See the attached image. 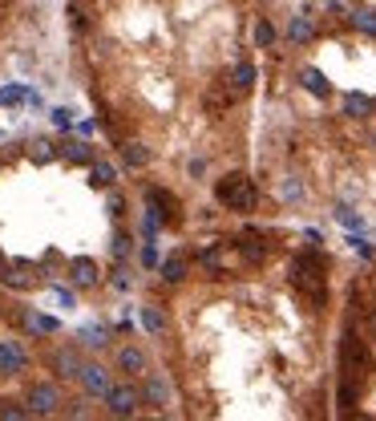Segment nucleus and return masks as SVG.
<instances>
[{"label": "nucleus", "instance_id": "12", "mask_svg": "<svg viewBox=\"0 0 376 421\" xmlns=\"http://www.w3.org/2000/svg\"><path fill=\"white\" fill-rule=\"evenodd\" d=\"M8 288H37V272L29 268V263H17V268H4V275H0Z\"/></svg>", "mask_w": 376, "mask_h": 421}, {"label": "nucleus", "instance_id": "1", "mask_svg": "<svg viewBox=\"0 0 376 421\" xmlns=\"http://www.w3.org/2000/svg\"><path fill=\"white\" fill-rule=\"evenodd\" d=\"M328 268H324V256H316V251H304V256H295L292 263V288L308 300L311 308H324L328 300Z\"/></svg>", "mask_w": 376, "mask_h": 421}, {"label": "nucleus", "instance_id": "23", "mask_svg": "<svg viewBox=\"0 0 376 421\" xmlns=\"http://www.w3.org/2000/svg\"><path fill=\"white\" fill-rule=\"evenodd\" d=\"M105 337H110V332H105L101 324H89V328H82V344H85V348H101V344H105Z\"/></svg>", "mask_w": 376, "mask_h": 421}, {"label": "nucleus", "instance_id": "2", "mask_svg": "<svg viewBox=\"0 0 376 421\" xmlns=\"http://www.w3.org/2000/svg\"><path fill=\"white\" fill-rule=\"evenodd\" d=\"M214 199L223 203L227 210H255V182L243 175V170H231V175H223L219 182H214Z\"/></svg>", "mask_w": 376, "mask_h": 421}, {"label": "nucleus", "instance_id": "30", "mask_svg": "<svg viewBox=\"0 0 376 421\" xmlns=\"http://www.w3.org/2000/svg\"><path fill=\"white\" fill-rule=\"evenodd\" d=\"M356 25H360L364 32H372V37H376V16H372V13H356Z\"/></svg>", "mask_w": 376, "mask_h": 421}, {"label": "nucleus", "instance_id": "32", "mask_svg": "<svg viewBox=\"0 0 376 421\" xmlns=\"http://www.w3.org/2000/svg\"><path fill=\"white\" fill-rule=\"evenodd\" d=\"M283 199H304V187L299 182H283Z\"/></svg>", "mask_w": 376, "mask_h": 421}, {"label": "nucleus", "instance_id": "25", "mask_svg": "<svg viewBox=\"0 0 376 421\" xmlns=\"http://www.w3.org/2000/svg\"><path fill=\"white\" fill-rule=\"evenodd\" d=\"M142 320H146V332H154V337L166 328V320H162V312H158V308H142Z\"/></svg>", "mask_w": 376, "mask_h": 421}, {"label": "nucleus", "instance_id": "21", "mask_svg": "<svg viewBox=\"0 0 376 421\" xmlns=\"http://www.w3.org/2000/svg\"><path fill=\"white\" fill-rule=\"evenodd\" d=\"M0 421H29V405H20V401H0Z\"/></svg>", "mask_w": 376, "mask_h": 421}, {"label": "nucleus", "instance_id": "6", "mask_svg": "<svg viewBox=\"0 0 376 421\" xmlns=\"http://www.w3.org/2000/svg\"><path fill=\"white\" fill-rule=\"evenodd\" d=\"M57 405H61V389L49 385V381H37L29 389V409L33 413H57Z\"/></svg>", "mask_w": 376, "mask_h": 421}, {"label": "nucleus", "instance_id": "29", "mask_svg": "<svg viewBox=\"0 0 376 421\" xmlns=\"http://www.w3.org/2000/svg\"><path fill=\"white\" fill-rule=\"evenodd\" d=\"M29 328H37V332H57V320H49V316H29Z\"/></svg>", "mask_w": 376, "mask_h": 421}, {"label": "nucleus", "instance_id": "3", "mask_svg": "<svg viewBox=\"0 0 376 421\" xmlns=\"http://www.w3.org/2000/svg\"><path fill=\"white\" fill-rule=\"evenodd\" d=\"M344 372H348V381L356 377V381H368L372 377V356H368V348H364V340L356 337V332H344Z\"/></svg>", "mask_w": 376, "mask_h": 421}, {"label": "nucleus", "instance_id": "31", "mask_svg": "<svg viewBox=\"0 0 376 421\" xmlns=\"http://www.w3.org/2000/svg\"><path fill=\"white\" fill-rule=\"evenodd\" d=\"M126 251H130V235H122V231H117V235H114V256L122 259Z\"/></svg>", "mask_w": 376, "mask_h": 421}, {"label": "nucleus", "instance_id": "14", "mask_svg": "<svg viewBox=\"0 0 376 421\" xmlns=\"http://www.w3.org/2000/svg\"><path fill=\"white\" fill-rule=\"evenodd\" d=\"M287 37H292L295 45H304L316 37V25H311V16H292V25H287Z\"/></svg>", "mask_w": 376, "mask_h": 421}, {"label": "nucleus", "instance_id": "33", "mask_svg": "<svg viewBox=\"0 0 376 421\" xmlns=\"http://www.w3.org/2000/svg\"><path fill=\"white\" fill-rule=\"evenodd\" d=\"M53 122H57V126H69V122H73V118H69L65 110H53Z\"/></svg>", "mask_w": 376, "mask_h": 421}, {"label": "nucleus", "instance_id": "7", "mask_svg": "<svg viewBox=\"0 0 376 421\" xmlns=\"http://www.w3.org/2000/svg\"><path fill=\"white\" fill-rule=\"evenodd\" d=\"M146 203H150L154 215H162V223H179V219H182V215H179V199H174L170 191H162V187H150Z\"/></svg>", "mask_w": 376, "mask_h": 421}, {"label": "nucleus", "instance_id": "19", "mask_svg": "<svg viewBox=\"0 0 376 421\" xmlns=\"http://www.w3.org/2000/svg\"><path fill=\"white\" fill-rule=\"evenodd\" d=\"M182 275H186V259H182V256H170V259L162 263V279H166V284H179Z\"/></svg>", "mask_w": 376, "mask_h": 421}, {"label": "nucleus", "instance_id": "4", "mask_svg": "<svg viewBox=\"0 0 376 421\" xmlns=\"http://www.w3.org/2000/svg\"><path fill=\"white\" fill-rule=\"evenodd\" d=\"M138 401H142V393L126 381V385H114L110 393H105V409L114 413V417H134V409H138Z\"/></svg>", "mask_w": 376, "mask_h": 421}, {"label": "nucleus", "instance_id": "22", "mask_svg": "<svg viewBox=\"0 0 376 421\" xmlns=\"http://www.w3.org/2000/svg\"><path fill=\"white\" fill-rule=\"evenodd\" d=\"M251 85H255V65H239V69H235V94H247V89H251Z\"/></svg>", "mask_w": 376, "mask_h": 421}, {"label": "nucleus", "instance_id": "26", "mask_svg": "<svg viewBox=\"0 0 376 421\" xmlns=\"http://www.w3.org/2000/svg\"><path fill=\"white\" fill-rule=\"evenodd\" d=\"M271 41H275V29H271V20H259V25H255V45L267 49Z\"/></svg>", "mask_w": 376, "mask_h": 421}, {"label": "nucleus", "instance_id": "10", "mask_svg": "<svg viewBox=\"0 0 376 421\" xmlns=\"http://www.w3.org/2000/svg\"><path fill=\"white\" fill-rule=\"evenodd\" d=\"M25 369V348L13 340H0V372H20Z\"/></svg>", "mask_w": 376, "mask_h": 421}, {"label": "nucleus", "instance_id": "16", "mask_svg": "<svg viewBox=\"0 0 376 421\" xmlns=\"http://www.w3.org/2000/svg\"><path fill=\"white\" fill-rule=\"evenodd\" d=\"M122 158H126V166H134V170H142V166L150 162V150H146L142 142H126V146H122Z\"/></svg>", "mask_w": 376, "mask_h": 421}, {"label": "nucleus", "instance_id": "35", "mask_svg": "<svg viewBox=\"0 0 376 421\" xmlns=\"http://www.w3.org/2000/svg\"><path fill=\"white\" fill-rule=\"evenodd\" d=\"M352 421H372V417H364V413H360V417H352Z\"/></svg>", "mask_w": 376, "mask_h": 421}, {"label": "nucleus", "instance_id": "28", "mask_svg": "<svg viewBox=\"0 0 376 421\" xmlns=\"http://www.w3.org/2000/svg\"><path fill=\"white\" fill-rule=\"evenodd\" d=\"M29 154H33V162H53V142H45V138H41V142H33V150H29Z\"/></svg>", "mask_w": 376, "mask_h": 421}, {"label": "nucleus", "instance_id": "13", "mask_svg": "<svg viewBox=\"0 0 376 421\" xmlns=\"http://www.w3.org/2000/svg\"><path fill=\"white\" fill-rule=\"evenodd\" d=\"M117 369H122V372H146V353L134 348V344L117 348Z\"/></svg>", "mask_w": 376, "mask_h": 421}, {"label": "nucleus", "instance_id": "17", "mask_svg": "<svg viewBox=\"0 0 376 421\" xmlns=\"http://www.w3.org/2000/svg\"><path fill=\"white\" fill-rule=\"evenodd\" d=\"M299 81H304V89H308V94L328 97V81H324V73H320V69H304V73H299Z\"/></svg>", "mask_w": 376, "mask_h": 421}, {"label": "nucleus", "instance_id": "24", "mask_svg": "<svg viewBox=\"0 0 376 421\" xmlns=\"http://www.w3.org/2000/svg\"><path fill=\"white\" fill-rule=\"evenodd\" d=\"M89 178H93V187H110V182H114V166H110V162H93V166H89Z\"/></svg>", "mask_w": 376, "mask_h": 421}, {"label": "nucleus", "instance_id": "20", "mask_svg": "<svg viewBox=\"0 0 376 421\" xmlns=\"http://www.w3.org/2000/svg\"><path fill=\"white\" fill-rule=\"evenodd\" d=\"M57 369L65 372V377H82V369H85V360L77 353H61L57 356Z\"/></svg>", "mask_w": 376, "mask_h": 421}, {"label": "nucleus", "instance_id": "11", "mask_svg": "<svg viewBox=\"0 0 376 421\" xmlns=\"http://www.w3.org/2000/svg\"><path fill=\"white\" fill-rule=\"evenodd\" d=\"M142 401L154 405V409H162L170 401V385H166L162 377H146V385H142Z\"/></svg>", "mask_w": 376, "mask_h": 421}, {"label": "nucleus", "instance_id": "15", "mask_svg": "<svg viewBox=\"0 0 376 421\" xmlns=\"http://www.w3.org/2000/svg\"><path fill=\"white\" fill-rule=\"evenodd\" d=\"M239 247V256L247 259V263H259L263 256H267V247H263V239H255V235H243V239L235 243Z\"/></svg>", "mask_w": 376, "mask_h": 421}, {"label": "nucleus", "instance_id": "9", "mask_svg": "<svg viewBox=\"0 0 376 421\" xmlns=\"http://www.w3.org/2000/svg\"><path fill=\"white\" fill-rule=\"evenodd\" d=\"M82 385H85V393H89V397H105V393H110V372L101 369V365H85L82 369Z\"/></svg>", "mask_w": 376, "mask_h": 421}, {"label": "nucleus", "instance_id": "36", "mask_svg": "<svg viewBox=\"0 0 376 421\" xmlns=\"http://www.w3.org/2000/svg\"><path fill=\"white\" fill-rule=\"evenodd\" d=\"M372 320H376V312H372Z\"/></svg>", "mask_w": 376, "mask_h": 421}, {"label": "nucleus", "instance_id": "18", "mask_svg": "<svg viewBox=\"0 0 376 421\" xmlns=\"http://www.w3.org/2000/svg\"><path fill=\"white\" fill-rule=\"evenodd\" d=\"M368 110H372V101H368L364 94H348V97H344V113H348V118H368Z\"/></svg>", "mask_w": 376, "mask_h": 421}, {"label": "nucleus", "instance_id": "34", "mask_svg": "<svg viewBox=\"0 0 376 421\" xmlns=\"http://www.w3.org/2000/svg\"><path fill=\"white\" fill-rule=\"evenodd\" d=\"M4 268H8V259H4V251H0V275H4Z\"/></svg>", "mask_w": 376, "mask_h": 421}, {"label": "nucleus", "instance_id": "8", "mask_svg": "<svg viewBox=\"0 0 376 421\" xmlns=\"http://www.w3.org/2000/svg\"><path fill=\"white\" fill-rule=\"evenodd\" d=\"M69 279H73L77 288H93V284L101 279V272H98V263H93L89 256H77L73 263H69Z\"/></svg>", "mask_w": 376, "mask_h": 421}, {"label": "nucleus", "instance_id": "27", "mask_svg": "<svg viewBox=\"0 0 376 421\" xmlns=\"http://www.w3.org/2000/svg\"><path fill=\"white\" fill-rule=\"evenodd\" d=\"M65 158L69 162H89V146L85 142H65Z\"/></svg>", "mask_w": 376, "mask_h": 421}, {"label": "nucleus", "instance_id": "5", "mask_svg": "<svg viewBox=\"0 0 376 421\" xmlns=\"http://www.w3.org/2000/svg\"><path fill=\"white\" fill-rule=\"evenodd\" d=\"M198 263L207 268V272H227L239 263V247L235 243H211L207 251H198Z\"/></svg>", "mask_w": 376, "mask_h": 421}]
</instances>
